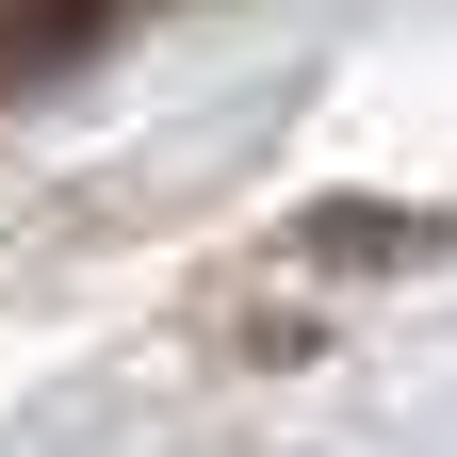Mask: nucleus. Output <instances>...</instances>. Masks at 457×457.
<instances>
[{
    "label": "nucleus",
    "mask_w": 457,
    "mask_h": 457,
    "mask_svg": "<svg viewBox=\"0 0 457 457\" xmlns=\"http://www.w3.org/2000/svg\"><path fill=\"white\" fill-rule=\"evenodd\" d=\"M66 17H82V0H0V49H49Z\"/></svg>",
    "instance_id": "obj_1"
}]
</instances>
